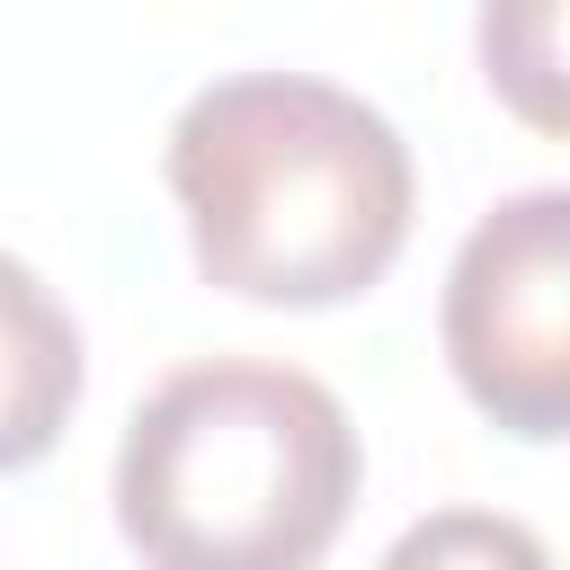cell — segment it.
Returning a JSON list of instances; mask_svg holds the SVG:
<instances>
[{
    "label": "cell",
    "mask_w": 570,
    "mask_h": 570,
    "mask_svg": "<svg viewBox=\"0 0 570 570\" xmlns=\"http://www.w3.org/2000/svg\"><path fill=\"white\" fill-rule=\"evenodd\" d=\"M169 196L205 285L321 312L365 294L410 240V142L312 71H232L169 125Z\"/></svg>",
    "instance_id": "1"
},
{
    "label": "cell",
    "mask_w": 570,
    "mask_h": 570,
    "mask_svg": "<svg viewBox=\"0 0 570 570\" xmlns=\"http://www.w3.org/2000/svg\"><path fill=\"white\" fill-rule=\"evenodd\" d=\"M338 392L276 356H205L142 392L116 445V525L142 570H312L356 508Z\"/></svg>",
    "instance_id": "2"
},
{
    "label": "cell",
    "mask_w": 570,
    "mask_h": 570,
    "mask_svg": "<svg viewBox=\"0 0 570 570\" xmlns=\"http://www.w3.org/2000/svg\"><path fill=\"white\" fill-rule=\"evenodd\" d=\"M436 330L481 419L570 436V187H517L463 232Z\"/></svg>",
    "instance_id": "3"
},
{
    "label": "cell",
    "mask_w": 570,
    "mask_h": 570,
    "mask_svg": "<svg viewBox=\"0 0 570 570\" xmlns=\"http://www.w3.org/2000/svg\"><path fill=\"white\" fill-rule=\"evenodd\" d=\"M71 401H80V330L53 303V285L0 249V472L53 454Z\"/></svg>",
    "instance_id": "4"
},
{
    "label": "cell",
    "mask_w": 570,
    "mask_h": 570,
    "mask_svg": "<svg viewBox=\"0 0 570 570\" xmlns=\"http://www.w3.org/2000/svg\"><path fill=\"white\" fill-rule=\"evenodd\" d=\"M472 45L490 98L517 125L570 142V0H481Z\"/></svg>",
    "instance_id": "5"
},
{
    "label": "cell",
    "mask_w": 570,
    "mask_h": 570,
    "mask_svg": "<svg viewBox=\"0 0 570 570\" xmlns=\"http://www.w3.org/2000/svg\"><path fill=\"white\" fill-rule=\"evenodd\" d=\"M374 570H552V552L534 525H517L499 508H436V517L401 525Z\"/></svg>",
    "instance_id": "6"
}]
</instances>
